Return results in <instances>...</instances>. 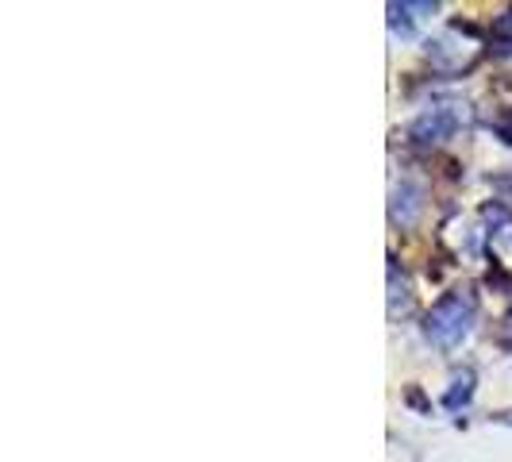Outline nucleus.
Instances as JSON below:
<instances>
[{
    "mask_svg": "<svg viewBox=\"0 0 512 462\" xmlns=\"http://www.w3.org/2000/svg\"><path fill=\"white\" fill-rule=\"evenodd\" d=\"M474 320H478L474 289H451V293H443L436 305L424 312V339L436 351H455V347H462V339L470 335Z\"/></svg>",
    "mask_w": 512,
    "mask_h": 462,
    "instance_id": "1",
    "label": "nucleus"
},
{
    "mask_svg": "<svg viewBox=\"0 0 512 462\" xmlns=\"http://www.w3.org/2000/svg\"><path fill=\"white\" fill-rule=\"evenodd\" d=\"M424 58L443 77L470 74L482 62V39L470 24H447L424 43Z\"/></svg>",
    "mask_w": 512,
    "mask_h": 462,
    "instance_id": "2",
    "label": "nucleus"
},
{
    "mask_svg": "<svg viewBox=\"0 0 512 462\" xmlns=\"http://www.w3.org/2000/svg\"><path fill=\"white\" fill-rule=\"evenodd\" d=\"M466 120H470V112L462 101H436L409 124V139L416 147H439L459 128H466Z\"/></svg>",
    "mask_w": 512,
    "mask_h": 462,
    "instance_id": "3",
    "label": "nucleus"
},
{
    "mask_svg": "<svg viewBox=\"0 0 512 462\" xmlns=\"http://www.w3.org/2000/svg\"><path fill=\"white\" fill-rule=\"evenodd\" d=\"M424 212V181L412 178V174H401L389 189V220L397 228H412Z\"/></svg>",
    "mask_w": 512,
    "mask_h": 462,
    "instance_id": "4",
    "label": "nucleus"
},
{
    "mask_svg": "<svg viewBox=\"0 0 512 462\" xmlns=\"http://www.w3.org/2000/svg\"><path fill=\"white\" fill-rule=\"evenodd\" d=\"M486 247L497 266L512 270V212L505 205H486Z\"/></svg>",
    "mask_w": 512,
    "mask_h": 462,
    "instance_id": "5",
    "label": "nucleus"
},
{
    "mask_svg": "<svg viewBox=\"0 0 512 462\" xmlns=\"http://www.w3.org/2000/svg\"><path fill=\"white\" fill-rule=\"evenodd\" d=\"M385 12H389V27H393V35H405V39H409L424 16H436L439 4L436 0H420V4H409V0L401 4V0H393Z\"/></svg>",
    "mask_w": 512,
    "mask_h": 462,
    "instance_id": "6",
    "label": "nucleus"
},
{
    "mask_svg": "<svg viewBox=\"0 0 512 462\" xmlns=\"http://www.w3.org/2000/svg\"><path fill=\"white\" fill-rule=\"evenodd\" d=\"M412 305V282L409 274L401 270V262L389 255V316L397 320V316H405Z\"/></svg>",
    "mask_w": 512,
    "mask_h": 462,
    "instance_id": "7",
    "label": "nucleus"
},
{
    "mask_svg": "<svg viewBox=\"0 0 512 462\" xmlns=\"http://www.w3.org/2000/svg\"><path fill=\"white\" fill-rule=\"evenodd\" d=\"M474 385H478V378H474V370H470V366L455 370V374H451V385H447V393H443V409L447 412L466 409V405H470V397H474Z\"/></svg>",
    "mask_w": 512,
    "mask_h": 462,
    "instance_id": "8",
    "label": "nucleus"
},
{
    "mask_svg": "<svg viewBox=\"0 0 512 462\" xmlns=\"http://www.w3.org/2000/svg\"><path fill=\"white\" fill-rule=\"evenodd\" d=\"M489 39H493V51H512V4L497 16V20H493Z\"/></svg>",
    "mask_w": 512,
    "mask_h": 462,
    "instance_id": "9",
    "label": "nucleus"
},
{
    "mask_svg": "<svg viewBox=\"0 0 512 462\" xmlns=\"http://www.w3.org/2000/svg\"><path fill=\"white\" fill-rule=\"evenodd\" d=\"M501 347H505V351H512V312L505 316V324H501Z\"/></svg>",
    "mask_w": 512,
    "mask_h": 462,
    "instance_id": "10",
    "label": "nucleus"
},
{
    "mask_svg": "<svg viewBox=\"0 0 512 462\" xmlns=\"http://www.w3.org/2000/svg\"><path fill=\"white\" fill-rule=\"evenodd\" d=\"M493 420H497V424H512V412H497Z\"/></svg>",
    "mask_w": 512,
    "mask_h": 462,
    "instance_id": "11",
    "label": "nucleus"
}]
</instances>
